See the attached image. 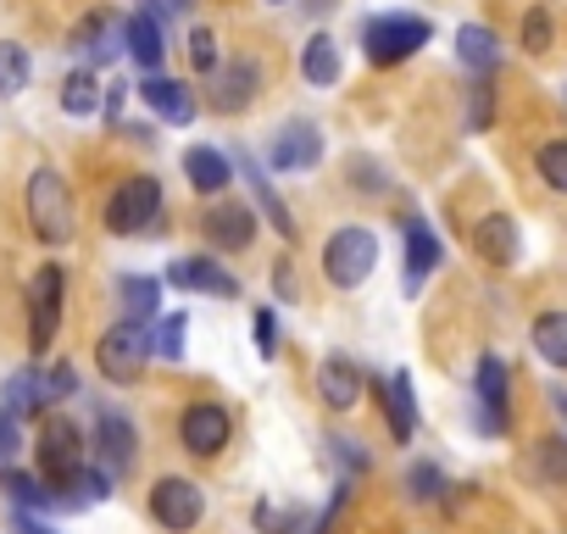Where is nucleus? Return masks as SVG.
Segmentation results:
<instances>
[{"label": "nucleus", "instance_id": "nucleus-39", "mask_svg": "<svg viewBox=\"0 0 567 534\" xmlns=\"http://www.w3.org/2000/svg\"><path fill=\"white\" fill-rule=\"evenodd\" d=\"M18 451H23V429H18V418L0 412V473L18 462Z\"/></svg>", "mask_w": 567, "mask_h": 534}, {"label": "nucleus", "instance_id": "nucleus-12", "mask_svg": "<svg viewBox=\"0 0 567 534\" xmlns=\"http://www.w3.org/2000/svg\"><path fill=\"white\" fill-rule=\"evenodd\" d=\"M318 162H323L318 123H290L272 140V151H267V167H278V173H301V167H318Z\"/></svg>", "mask_w": 567, "mask_h": 534}, {"label": "nucleus", "instance_id": "nucleus-18", "mask_svg": "<svg viewBox=\"0 0 567 534\" xmlns=\"http://www.w3.org/2000/svg\"><path fill=\"white\" fill-rule=\"evenodd\" d=\"M123 51L134 57V68H140L145 79H156V68H162V57H167V40H162V29H156L151 12H134V18H128V29H123Z\"/></svg>", "mask_w": 567, "mask_h": 534}, {"label": "nucleus", "instance_id": "nucleus-6", "mask_svg": "<svg viewBox=\"0 0 567 534\" xmlns=\"http://www.w3.org/2000/svg\"><path fill=\"white\" fill-rule=\"evenodd\" d=\"M62 296H68V274L62 267H40V279L29 290V351L45 357L56 346V329H62Z\"/></svg>", "mask_w": 567, "mask_h": 534}, {"label": "nucleus", "instance_id": "nucleus-25", "mask_svg": "<svg viewBox=\"0 0 567 534\" xmlns=\"http://www.w3.org/2000/svg\"><path fill=\"white\" fill-rule=\"evenodd\" d=\"M301 79H307L312 90L340 84V45H334L329 34H312V40H307V51H301Z\"/></svg>", "mask_w": 567, "mask_h": 534}, {"label": "nucleus", "instance_id": "nucleus-33", "mask_svg": "<svg viewBox=\"0 0 567 534\" xmlns=\"http://www.w3.org/2000/svg\"><path fill=\"white\" fill-rule=\"evenodd\" d=\"M156 301H162L156 279H123V307H128V324L156 318Z\"/></svg>", "mask_w": 567, "mask_h": 534}, {"label": "nucleus", "instance_id": "nucleus-44", "mask_svg": "<svg viewBox=\"0 0 567 534\" xmlns=\"http://www.w3.org/2000/svg\"><path fill=\"white\" fill-rule=\"evenodd\" d=\"M18 534H56V528H45L40 517H29V512H18V523H12Z\"/></svg>", "mask_w": 567, "mask_h": 534}, {"label": "nucleus", "instance_id": "nucleus-4", "mask_svg": "<svg viewBox=\"0 0 567 534\" xmlns=\"http://www.w3.org/2000/svg\"><path fill=\"white\" fill-rule=\"evenodd\" d=\"M429 40H434L429 18H406V12H395V18H373V23H368V34H362V45H368V62H373V68H395V62L417 57Z\"/></svg>", "mask_w": 567, "mask_h": 534}, {"label": "nucleus", "instance_id": "nucleus-2", "mask_svg": "<svg viewBox=\"0 0 567 534\" xmlns=\"http://www.w3.org/2000/svg\"><path fill=\"white\" fill-rule=\"evenodd\" d=\"M84 429L62 412H45L40 418V440H34V456H40V473H45V490H62L79 468H84Z\"/></svg>", "mask_w": 567, "mask_h": 534}, {"label": "nucleus", "instance_id": "nucleus-34", "mask_svg": "<svg viewBox=\"0 0 567 534\" xmlns=\"http://www.w3.org/2000/svg\"><path fill=\"white\" fill-rule=\"evenodd\" d=\"M440 490H445V473H440L434 462H412V468H406V495H412V501L429 506V501H440Z\"/></svg>", "mask_w": 567, "mask_h": 534}, {"label": "nucleus", "instance_id": "nucleus-37", "mask_svg": "<svg viewBox=\"0 0 567 534\" xmlns=\"http://www.w3.org/2000/svg\"><path fill=\"white\" fill-rule=\"evenodd\" d=\"M329 462H340V484H351L357 473H368V451L362 445H351V440H329Z\"/></svg>", "mask_w": 567, "mask_h": 534}, {"label": "nucleus", "instance_id": "nucleus-5", "mask_svg": "<svg viewBox=\"0 0 567 534\" xmlns=\"http://www.w3.org/2000/svg\"><path fill=\"white\" fill-rule=\"evenodd\" d=\"M373 267H379V239H373V228H340V234L323 245V274H329L334 290H357Z\"/></svg>", "mask_w": 567, "mask_h": 534}, {"label": "nucleus", "instance_id": "nucleus-10", "mask_svg": "<svg viewBox=\"0 0 567 534\" xmlns=\"http://www.w3.org/2000/svg\"><path fill=\"white\" fill-rule=\"evenodd\" d=\"M167 285L173 290H200V296H217V301H234L239 296V279L228 267H217L212 256H178L167 261Z\"/></svg>", "mask_w": 567, "mask_h": 534}, {"label": "nucleus", "instance_id": "nucleus-22", "mask_svg": "<svg viewBox=\"0 0 567 534\" xmlns=\"http://www.w3.org/2000/svg\"><path fill=\"white\" fill-rule=\"evenodd\" d=\"M234 162H239V173L250 178V189H256V201H261V212H267V223H272V228H278L284 239H296V217H290V206H284V201H278V189H272V178L261 173V162H256L250 151H239Z\"/></svg>", "mask_w": 567, "mask_h": 534}, {"label": "nucleus", "instance_id": "nucleus-27", "mask_svg": "<svg viewBox=\"0 0 567 534\" xmlns=\"http://www.w3.org/2000/svg\"><path fill=\"white\" fill-rule=\"evenodd\" d=\"M0 412L7 418H29V412H45V384H40V373H12L7 379V390H0Z\"/></svg>", "mask_w": 567, "mask_h": 534}, {"label": "nucleus", "instance_id": "nucleus-1", "mask_svg": "<svg viewBox=\"0 0 567 534\" xmlns=\"http://www.w3.org/2000/svg\"><path fill=\"white\" fill-rule=\"evenodd\" d=\"M29 223L45 245H68L73 239V189L56 167H34L29 173Z\"/></svg>", "mask_w": 567, "mask_h": 534}, {"label": "nucleus", "instance_id": "nucleus-3", "mask_svg": "<svg viewBox=\"0 0 567 534\" xmlns=\"http://www.w3.org/2000/svg\"><path fill=\"white\" fill-rule=\"evenodd\" d=\"M145 357H151V335H145V324H112L101 340H95V368H101V379L106 384H134L140 373H145Z\"/></svg>", "mask_w": 567, "mask_h": 534}, {"label": "nucleus", "instance_id": "nucleus-31", "mask_svg": "<svg viewBox=\"0 0 567 534\" xmlns=\"http://www.w3.org/2000/svg\"><path fill=\"white\" fill-rule=\"evenodd\" d=\"M184 340H189V318H184V312H167V318L156 324V335H151V357L178 362V357H184Z\"/></svg>", "mask_w": 567, "mask_h": 534}, {"label": "nucleus", "instance_id": "nucleus-30", "mask_svg": "<svg viewBox=\"0 0 567 534\" xmlns=\"http://www.w3.org/2000/svg\"><path fill=\"white\" fill-rule=\"evenodd\" d=\"M23 90H29V51L12 45V40H0V101L23 95Z\"/></svg>", "mask_w": 567, "mask_h": 534}, {"label": "nucleus", "instance_id": "nucleus-28", "mask_svg": "<svg viewBox=\"0 0 567 534\" xmlns=\"http://www.w3.org/2000/svg\"><path fill=\"white\" fill-rule=\"evenodd\" d=\"M62 112H68V117H95V112H101V79H95V68L68 73V84H62Z\"/></svg>", "mask_w": 567, "mask_h": 534}, {"label": "nucleus", "instance_id": "nucleus-20", "mask_svg": "<svg viewBox=\"0 0 567 534\" xmlns=\"http://www.w3.org/2000/svg\"><path fill=\"white\" fill-rule=\"evenodd\" d=\"M206 239H212L217 250H245V245L256 239V212H250V206L223 201V206L206 217Z\"/></svg>", "mask_w": 567, "mask_h": 534}, {"label": "nucleus", "instance_id": "nucleus-24", "mask_svg": "<svg viewBox=\"0 0 567 534\" xmlns=\"http://www.w3.org/2000/svg\"><path fill=\"white\" fill-rule=\"evenodd\" d=\"M73 45H79V51H90V68H101V62L123 57V34L112 29V18H106V12L84 18V23H79V34H73Z\"/></svg>", "mask_w": 567, "mask_h": 534}, {"label": "nucleus", "instance_id": "nucleus-17", "mask_svg": "<svg viewBox=\"0 0 567 534\" xmlns=\"http://www.w3.org/2000/svg\"><path fill=\"white\" fill-rule=\"evenodd\" d=\"M478 423L489 434H506V362L495 351L478 357Z\"/></svg>", "mask_w": 567, "mask_h": 534}, {"label": "nucleus", "instance_id": "nucleus-40", "mask_svg": "<svg viewBox=\"0 0 567 534\" xmlns=\"http://www.w3.org/2000/svg\"><path fill=\"white\" fill-rule=\"evenodd\" d=\"M545 45H550V18H545V12H528V18H523V51L539 57Z\"/></svg>", "mask_w": 567, "mask_h": 534}, {"label": "nucleus", "instance_id": "nucleus-14", "mask_svg": "<svg viewBox=\"0 0 567 534\" xmlns=\"http://www.w3.org/2000/svg\"><path fill=\"white\" fill-rule=\"evenodd\" d=\"M401 234H406V296H417V290H423V279L440 267L445 245L434 239V228H429L423 217H406V223H401Z\"/></svg>", "mask_w": 567, "mask_h": 534}, {"label": "nucleus", "instance_id": "nucleus-43", "mask_svg": "<svg viewBox=\"0 0 567 534\" xmlns=\"http://www.w3.org/2000/svg\"><path fill=\"white\" fill-rule=\"evenodd\" d=\"M256 528H261V534H296V517L261 501V506H256Z\"/></svg>", "mask_w": 567, "mask_h": 534}, {"label": "nucleus", "instance_id": "nucleus-21", "mask_svg": "<svg viewBox=\"0 0 567 534\" xmlns=\"http://www.w3.org/2000/svg\"><path fill=\"white\" fill-rule=\"evenodd\" d=\"M473 250H478L484 261H495V267H512V261H517V223H512L506 212L478 217V228H473Z\"/></svg>", "mask_w": 567, "mask_h": 534}, {"label": "nucleus", "instance_id": "nucleus-13", "mask_svg": "<svg viewBox=\"0 0 567 534\" xmlns=\"http://www.w3.org/2000/svg\"><path fill=\"white\" fill-rule=\"evenodd\" d=\"M362 390H368V373H362L351 357H323V368H318V396H323L334 412L362 407Z\"/></svg>", "mask_w": 567, "mask_h": 534}, {"label": "nucleus", "instance_id": "nucleus-36", "mask_svg": "<svg viewBox=\"0 0 567 534\" xmlns=\"http://www.w3.org/2000/svg\"><path fill=\"white\" fill-rule=\"evenodd\" d=\"M534 468H539V479H550V484H567V440H539V451H534Z\"/></svg>", "mask_w": 567, "mask_h": 534}, {"label": "nucleus", "instance_id": "nucleus-38", "mask_svg": "<svg viewBox=\"0 0 567 534\" xmlns=\"http://www.w3.org/2000/svg\"><path fill=\"white\" fill-rule=\"evenodd\" d=\"M189 62H195L200 73H217V34H212V29H195V34H189Z\"/></svg>", "mask_w": 567, "mask_h": 534}, {"label": "nucleus", "instance_id": "nucleus-7", "mask_svg": "<svg viewBox=\"0 0 567 534\" xmlns=\"http://www.w3.org/2000/svg\"><path fill=\"white\" fill-rule=\"evenodd\" d=\"M156 217H162V184H156L151 173L128 178V184L106 201V228H112V234H145V228H156Z\"/></svg>", "mask_w": 567, "mask_h": 534}, {"label": "nucleus", "instance_id": "nucleus-15", "mask_svg": "<svg viewBox=\"0 0 567 534\" xmlns=\"http://www.w3.org/2000/svg\"><path fill=\"white\" fill-rule=\"evenodd\" d=\"M256 90H261V68H256V62H223V68H217L212 106H217L223 117H234V112H245V106L256 101Z\"/></svg>", "mask_w": 567, "mask_h": 534}, {"label": "nucleus", "instance_id": "nucleus-8", "mask_svg": "<svg viewBox=\"0 0 567 534\" xmlns=\"http://www.w3.org/2000/svg\"><path fill=\"white\" fill-rule=\"evenodd\" d=\"M95 456H101V473L106 479H123L128 468H134V456H140V445H134V423L117 412V407H95Z\"/></svg>", "mask_w": 567, "mask_h": 534}, {"label": "nucleus", "instance_id": "nucleus-16", "mask_svg": "<svg viewBox=\"0 0 567 534\" xmlns=\"http://www.w3.org/2000/svg\"><path fill=\"white\" fill-rule=\"evenodd\" d=\"M140 101H145L162 123H178V129H184V123H195V90H189V84H178V79H162V73H156V79H145V84H140Z\"/></svg>", "mask_w": 567, "mask_h": 534}, {"label": "nucleus", "instance_id": "nucleus-19", "mask_svg": "<svg viewBox=\"0 0 567 534\" xmlns=\"http://www.w3.org/2000/svg\"><path fill=\"white\" fill-rule=\"evenodd\" d=\"M184 178L200 189V195H217L234 184V156H223L217 145H189L184 151Z\"/></svg>", "mask_w": 567, "mask_h": 534}, {"label": "nucleus", "instance_id": "nucleus-11", "mask_svg": "<svg viewBox=\"0 0 567 534\" xmlns=\"http://www.w3.org/2000/svg\"><path fill=\"white\" fill-rule=\"evenodd\" d=\"M178 434H184V445H189L195 456H217V451L228 445V434H234V423H228V412H223L217 401H195V407L184 412V423H178Z\"/></svg>", "mask_w": 567, "mask_h": 534}, {"label": "nucleus", "instance_id": "nucleus-26", "mask_svg": "<svg viewBox=\"0 0 567 534\" xmlns=\"http://www.w3.org/2000/svg\"><path fill=\"white\" fill-rule=\"evenodd\" d=\"M456 57H462L473 73H489V68L501 62V40H495V29H484V23H462V29H456Z\"/></svg>", "mask_w": 567, "mask_h": 534}, {"label": "nucleus", "instance_id": "nucleus-29", "mask_svg": "<svg viewBox=\"0 0 567 534\" xmlns=\"http://www.w3.org/2000/svg\"><path fill=\"white\" fill-rule=\"evenodd\" d=\"M534 351L550 362V368H567V312H545L534 324Z\"/></svg>", "mask_w": 567, "mask_h": 534}, {"label": "nucleus", "instance_id": "nucleus-35", "mask_svg": "<svg viewBox=\"0 0 567 534\" xmlns=\"http://www.w3.org/2000/svg\"><path fill=\"white\" fill-rule=\"evenodd\" d=\"M539 178L556 189V195H567V140H550V145H539Z\"/></svg>", "mask_w": 567, "mask_h": 534}, {"label": "nucleus", "instance_id": "nucleus-41", "mask_svg": "<svg viewBox=\"0 0 567 534\" xmlns=\"http://www.w3.org/2000/svg\"><path fill=\"white\" fill-rule=\"evenodd\" d=\"M250 335H256V351H261V357H272V351H278V312H272V307H261V312H256V324H250Z\"/></svg>", "mask_w": 567, "mask_h": 534}, {"label": "nucleus", "instance_id": "nucleus-45", "mask_svg": "<svg viewBox=\"0 0 567 534\" xmlns=\"http://www.w3.org/2000/svg\"><path fill=\"white\" fill-rule=\"evenodd\" d=\"M545 401H550V412H556V418H561V423H567V390H550V396H545Z\"/></svg>", "mask_w": 567, "mask_h": 534}, {"label": "nucleus", "instance_id": "nucleus-42", "mask_svg": "<svg viewBox=\"0 0 567 534\" xmlns=\"http://www.w3.org/2000/svg\"><path fill=\"white\" fill-rule=\"evenodd\" d=\"M495 117V95H489V84H473V112H467V129L473 134H484V123Z\"/></svg>", "mask_w": 567, "mask_h": 534}, {"label": "nucleus", "instance_id": "nucleus-9", "mask_svg": "<svg viewBox=\"0 0 567 534\" xmlns=\"http://www.w3.org/2000/svg\"><path fill=\"white\" fill-rule=\"evenodd\" d=\"M200 512H206V501H200V484L195 479H162L151 490V517L162 528H173V534H189L200 523Z\"/></svg>", "mask_w": 567, "mask_h": 534}, {"label": "nucleus", "instance_id": "nucleus-23", "mask_svg": "<svg viewBox=\"0 0 567 534\" xmlns=\"http://www.w3.org/2000/svg\"><path fill=\"white\" fill-rule=\"evenodd\" d=\"M384 418H390V434H395L401 445L417 434V396H412V373H406V368L390 373V384H384Z\"/></svg>", "mask_w": 567, "mask_h": 534}, {"label": "nucleus", "instance_id": "nucleus-32", "mask_svg": "<svg viewBox=\"0 0 567 534\" xmlns=\"http://www.w3.org/2000/svg\"><path fill=\"white\" fill-rule=\"evenodd\" d=\"M0 490H7V501L12 506H51V490H45V479H29V473H18V468H7L0 473Z\"/></svg>", "mask_w": 567, "mask_h": 534}]
</instances>
